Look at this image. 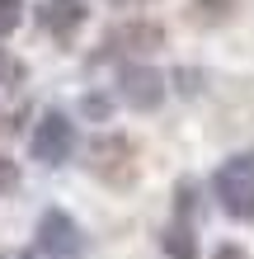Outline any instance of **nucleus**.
<instances>
[{
  "label": "nucleus",
  "mask_w": 254,
  "mask_h": 259,
  "mask_svg": "<svg viewBox=\"0 0 254 259\" xmlns=\"http://www.w3.org/2000/svg\"><path fill=\"white\" fill-rule=\"evenodd\" d=\"M14 184H19V165H14V160H5V156H0V193H10Z\"/></svg>",
  "instance_id": "12"
},
{
  "label": "nucleus",
  "mask_w": 254,
  "mask_h": 259,
  "mask_svg": "<svg viewBox=\"0 0 254 259\" xmlns=\"http://www.w3.org/2000/svg\"><path fill=\"white\" fill-rule=\"evenodd\" d=\"M38 250L42 254H52V259H76L85 250V236H80V226L71 212L62 207H47L38 217Z\"/></svg>",
  "instance_id": "4"
},
{
  "label": "nucleus",
  "mask_w": 254,
  "mask_h": 259,
  "mask_svg": "<svg viewBox=\"0 0 254 259\" xmlns=\"http://www.w3.org/2000/svg\"><path fill=\"white\" fill-rule=\"evenodd\" d=\"M118 95H123L127 109L151 113V109H160V104H165L170 85H165V75H160L156 66H123V75H118Z\"/></svg>",
  "instance_id": "5"
},
{
  "label": "nucleus",
  "mask_w": 254,
  "mask_h": 259,
  "mask_svg": "<svg viewBox=\"0 0 254 259\" xmlns=\"http://www.w3.org/2000/svg\"><path fill=\"white\" fill-rule=\"evenodd\" d=\"M28 151H33V160H42V165H66L71 151H76V127H71V118L42 113V123L33 132V142H28Z\"/></svg>",
  "instance_id": "6"
},
{
  "label": "nucleus",
  "mask_w": 254,
  "mask_h": 259,
  "mask_svg": "<svg viewBox=\"0 0 254 259\" xmlns=\"http://www.w3.org/2000/svg\"><path fill=\"white\" fill-rule=\"evenodd\" d=\"M85 165L94 170L99 179H109V184H132L137 179V146L127 142V137H99L94 146H89Z\"/></svg>",
  "instance_id": "2"
},
{
  "label": "nucleus",
  "mask_w": 254,
  "mask_h": 259,
  "mask_svg": "<svg viewBox=\"0 0 254 259\" xmlns=\"http://www.w3.org/2000/svg\"><path fill=\"white\" fill-rule=\"evenodd\" d=\"M24 259H33V254H24Z\"/></svg>",
  "instance_id": "15"
},
{
  "label": "nucleus",
  "mask_w": 254,
  "mask_h": 259,
  "mask_svg": "<svg viewBox=\"0 0 254 259\" xmlns=\"http://www.w3.org/2000/svg\"><path fill=\"white\" fill-rule=\"evenodd\" d=\"M85 113H94V118H104V113H109V104H104V99H89V95H85Z\"/></svg>",
  "instance_id": "13"
},
{
  "label": "nucleus",
  "mask_w": 254,
  "mask_h": 259,
  "mask_svg": "<svg viewBox=\"0 0 254 259\" xmlns=\"http://www.w3.org/2000/svg\"><path fill=\"white\" fill-rule=\"evenodd\" d=\"M24 24V0H0V33H14Z\"/></svg>",
  "instance_id": "11"
},
{
  "label": "nucleus",
  "mask_w": 254,
  "mask_h": 259,
  "mask_svg": "<svg viewBox=\"0 0 254 259\" xmlns=\"http://www.w3.org/2000/svg\"><path fill=\"white\" fill-rule=\"evenodd\" d=\"M217 198L231 217L254 222V151H245V156H235L217 170Z\"/></svg>",
  "instance_id": "1"
},
{
  "label": "nucleus",
  "mask_w": 254,
  "mask_h": 259,
  "mask_svg": "<svg viewBox=\"0 0 254 259\" xmlns=\"http://www.w3.org/2000/svg\"><path fill=\"white\" fill-rule=\"evenodd\" d=\"M24 80H28V66H24L10 48H0V85L14 90V85H24Z\"/></svg>",
  "instance_id": "10"
},
{
  "label": "nucleus",
  "mask_w": 254,
  "mask_h": 259,
  "mask_svg": "<svg viewBox=\"0 0 254 259\" xmlns=\"http://www.w3.org/2000/svg\"><path fill=\"white\" fill-rule=\"evenodd\" d=\"M165 48V28L151 19H127L104 33V57H146Z\"/></svg>",
  "instance_id": "3"
},
{
  "label": "nucleus",
  "mask_w": 254,
  "mask_h": 259,
  "mask_svg": "<svg viewBox=\"0 0 254 259\" xmlns=\"http://www.w3.org/2000/svg\"><path fill=\"white\" fill-rule=\"evenodd\" d=\"M245 10V0H188V24L198 28H221Z\"/></svg>",
  "instance_id": "8"
},
{
  "label": "nucleus",
  "mask_w": 254,
  "mask_h": 259,
  "mask_svg": "<svg viewBox=\"0 0 254 259\" xmlns=\"http://www.w3.org/2000/svg\"><path fill=\"white\" fill-rule=\"evenodd\" d=\"M85 0H42L38 5V24L47 28L52 38H71L76 28L85 24Z\"/></svg>",
  "instance_id": "7"
},
{
  "label": "nucleus",
  "mask_w": 254,
  "mask_h": 259,
  "mask_svg": "<svg viewBox=\"0 0 254 259\" xmlns=\"http://www.w3.org/2000/svg\"><path fill=\"white\" fill-rule=\"evenodd\" d=\"M217 259H245V250H240V245H221Z\"/></svg>",
  "instance_id": "14"
},
{
  "label": "nucleus",
  "mask_w": 254,
  "mask_h": 259,
  "mask_svg": "<svg viewBox=\"0 0 254 259\" xmlns=\"http://www.w3.org/2000/svg\"><path fill=\"white\" fill-rule=\"evenodd\" d=\"M160 245H165V254H170V259H193V254H198V245H193V231H188L184 222L170 226V231L160 236Z\"/></svg>",
  "instance_id": "9"
}]
</instances>
